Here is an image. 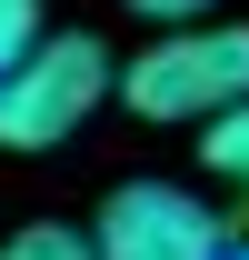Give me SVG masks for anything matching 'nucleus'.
<instances>
[{
	"mask_svg": "<svg viewBox=\"0 0 249 260\" xmlns=\"http://www.w3.org/2000/svg\"><path fill=\"white\" fill-rule=\"evenodd\" d=\"M110 80H120V60L90 30H40L0 70V150H60L80 120H100Z\"/></svg>",
	"mask_w": 249,
	"mask_h": 260,
	"instance_id": "f03ea898",
	"label": "nucleus"
},
{
	"mask_svg": "<svg viewBox=\"0 0 249 260\" xmlns=\"http://www.w3.org/2000/svg\"><path fill=\"white\" fill-rule=\"evenodd\" d=\"M120 10H140V20H159V30H189V20H210V0H120Z\"/></svg>",
	"mask_w": 249,
	"mask_h": 260,
	"instance_id": "0eeeda50",
	"label": "nucleus"
},
{
	"mask_svg": "<svg viewBox=\"0 0 249 260\" xmlns=\"http://www.w3.org/2000/svg\"><path fill=\"white\" fill-rule=\"evenodd\" d=\"M0 260H90V230H70V220H20L10 240H0Z\"/></svg>",
	"mask_w": 249,
	"mask_h": 260,
	"instance_id": "39448f33",
	"label": "nucleus"
},
{
	"mask_svg": "<svg viewBox=\"0 0 249 260\" xmlns=\"http://www.w3.org/2000/svg\"><path fill=\"white\" fill-rule=\"evenodd\" d=\"M219 250H229L219 210L189 200L180 180H120L90 230V260H219Z\"/></svg>",
	"mask_w": 249,
	"mask_h": 260,
	"instance_id": "7ed1b4c3",
	"label": "nucleus"
},
{
	"mask_svg": "<svg viewBox=\"0 0 249 260\" xmlns=\"http://www.w3.org/2000/svg\"><path fill=\"white\" fill-rule=\"evenodd\" d=\"M199 160H210L219 180H239V190H249V100H239V110H219V120L199 130Z\"/></svg>",
	"mask_w": 249,
	"mask_h": 260,
	"instance_id": "20e7f679",
	"label": "nucleus"
},
{
	"mask_svg": "<svg viewBox=\"0 0 249 260\" xmlns=\"http://www.w3.org/2000/svg\"><path fill=\"white\" fill-rule=\"evenodd\" d=\"M110 90H120L140 120H159V130H180V120L210 130L219 110L249 100V20H189V30H159Z\"/></svg>",
	"mask_w": 249,
	"mask_h": 260,
	"instance_id": "f257e3e1",
	"label": "nucleus"
},
{
	"mask_svg": "<svg viewBox=\"0 0 249 260\" xmlns=\"http://www.w3.org/2000/svg\"><path fill=\"white\" fill-rule=\"evenodd\" d=\"M30 40H40V0H0V70L20 60Z\"/></svg>",
	"mask_w": 249,
	"mask_h": 260,
	"instance_id": "423d86ee",
	"label": "nucleus"
}]
</instances>
